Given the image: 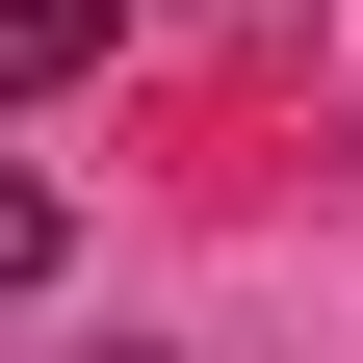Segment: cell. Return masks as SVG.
I'll return each mask as SVG.
<instances>
[{
  "label": "cell",
  "instance_id": "7a4b0ae2",
  "mask_svg": "<svg viewBox=\"0 0 363 363\" xmlns=\"http://www.w3.org/2000/svg\"><path fill=\"white\" fill-rule=\"evenodd\" d=\"M0 286H52V182H26V156H0Z\"/></svg>",
  "mask_w": 363,
  "mask_h": 363
},
{
  "label": "cell",
  "instance_id": "6da1fadb",
  "mask_svg": "<svg viewBox=\"0 0 363 363\" xmlns=\"http://www.w3.org/2000/svg\"><path fill=\"white\" fill-rule=\"evenodd\" d=\"M104 52V0H0V78H78Z\"/></svg>",
  "mask_w": 363,
  "mask_h": 363
}]
</instances>
